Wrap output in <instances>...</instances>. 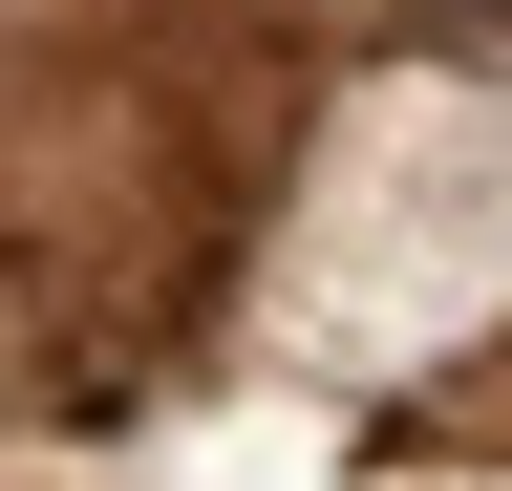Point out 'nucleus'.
<instances>
[{
    "label": "nucleus",
    "mask_w": 512,
    "mask_h": 491,
    "mask_svg": "<svg viewBox=\"0 0 512 491\" xmlns=\"http://www.w3.org/2000/svg\"><path fill=\"white\" fill-rule=\"evenodd\" d=\"M299 86L320 65L278 22H192V0L150 43H107V0L22 22V406L107 427L192 342V299L278 214Z\"/></svg>",
    "instance_id": "obj_1"
},
{
    "label": "nucleus",
    "mask_w": 512,
    "mask_h": 491,
    "mask_svg": "<svg viewBox=\"0 0 512 491\" xmlns=\"http://www.w3.org/2000/svg\"><path fill=\"white\" fill-rule=\"evenodd\" d=\"M427 491H512V470H427Z\"/></svg>",
    "instance_id": "obj_2"
}]
</instances>
